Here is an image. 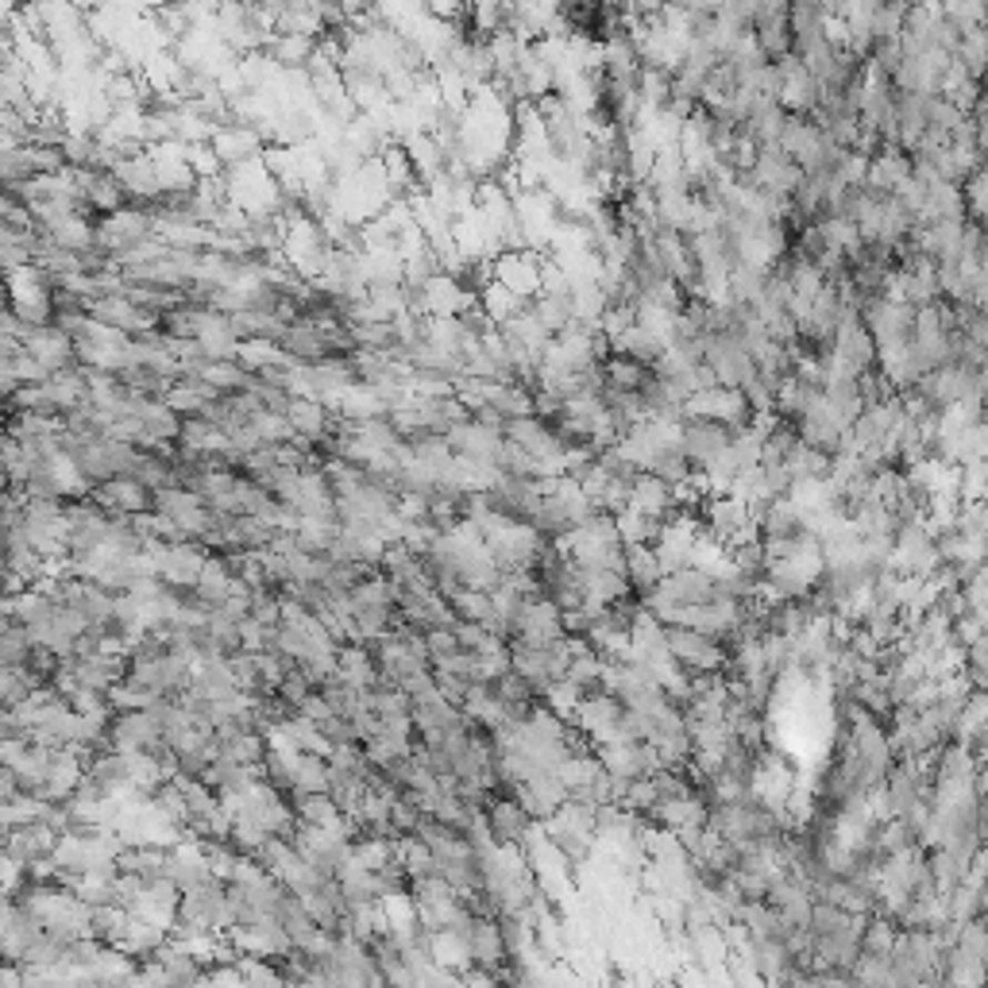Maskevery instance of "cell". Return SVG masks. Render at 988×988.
Returning <instances> with one entry per match:
<instances>
[{
  "instance_id": "30",
  "label": "cell",
  "mask_w": 988,
  "mask_h": 988,
  "mask_svg": "<svg viewBox=\"0 0 988 988\" xmlns=\"http://www.w3.org/2000/svg\"><path fill=\"white\" fill-rule=\"evenodd\" d=\"M475 305H480L483 317H487L494 329L506 325V321H510V317H517V313H522V310H530V302H522V298H517V294H510V290H506V286H498V282H494V279L480 290V294H475Z\"/></svg>"
},
{
  "instance_id": "21",
  "label": "cell",
  "mask_w": 988,
  "mask_h": 988,
  "mask_svg": "<svg viewBox=\"0 0 988 988\" xmlns=\"http://www.w3.org/2000/svg\"><path fill=\"white\" fill-rule=\"evenodd\" d=\"M629 510H637V514L664 522V517L676 510V498H672L668 483L657 480L653 472H637L634 483H629Z\"/></svg>"
},
{
  "instance_id": "32",
  "label": "cell",
  "mask_w": 988,
  "mask_h": 988,
  "mask_svg": "<svg viewBox=\"0 0 988 988\" xmlns=\"http://www.w3.org/2000/svg\"><path fill=\"white\" fill-rule=\"evenodd\" d=\"M784 467H788L792 480H819V475L830 472V456L819 448H811V444H804L796 436L792 441V448L784 452Z\"/></svg>"
},
{
  "instance_id": "44",
  "label": "cell",
  "mask_w": 988,
  "mask_h": 988,
  "mask_svg": "<svg viewBox=\"0 0 988 988\" xmlns=\"http://www.w3.org/2000/svg\"><path fill=\"white\" fill-rule=\"evenodd\" d=\"M988 491V464L985 460H974V464H961L958 475V502H981Z\"/></svg>"
},
{
  "instance_id": "8",
  "label": "cell",
  "mask_w": 988,
  "mask_h": 988,
  "mask_svg": "<svg viewBox=\"0 0 988 988\" xmlns=\"http://www.w3.org/2000/svg\"><path fill=\"white\" fill-rule=\"evenodd\" d=\"M502 436L514 444H522L533 460H561L564 444L556 436L553 421L537 417V413H525V417H506L502 421Z\"/></svg>"
},
{
  "instance_id": "29",
  "label": "cell",
  "mask_w": 988,
  "mask_h": 988,
  "mask_svg": "<svg viewBox=\"0 0 988 988\" xmlns=\"http://www.w3.org/2000/svg\"><path fill=\"white\" fill-rule=\"evenodd\" d=\"M799 530H804V514L784 494L757 514V537H796Z\"/></svg>"
},
{
  "instance_id": "41",
  "label": "cell",
  "mask_w": 988,
  "mask_h": 988,
  "mask_svg": "<svg viewBox=\"0 0 988 988\" xmlns=\"http://www.w3.org/2000/svg\"><path fill=\"white\" fill-rule=\"evenodd\" d=\"M961 198H966V216H969V221H981L985 224V213H988V178H985V167L969 170V174L961 178Z\"/></svg>"
},
{
  "instance_id": "18",
  "label": "cell",
  "mask_w": 988,
  "mask_h": 988,
  "mask_svg": "<svg viewBox=\"0 0 988 988\" xmlns=\"http://www.w3.org/2000/svg\"><path fill=\"white\" fill-rule=\"evenodd\" d=\"M911 174V155H904L900 148H880L877 155H869V170H865L861 190L877 193V198H893L896 185Z\"/></svg>"
},
{
  "instance_id": "47",
  "label": "cell",
  "mask_w": 988,
  "mask_h": 988,
  "mask_svg": "<svg viewBox=\"0 0 988 988\" xmlns=\"http://www.w3.org/2000/svg\"><path fill=\"white\" fill-rule=\"evenodd\" d=\"M433 684H436V695H444V699L452 703V707H460L467 695V687H472V679L464 676H452V672H436L433 668Z\"/></svg>"
},
{
  "instance_id": "48",
  "label": "cell",
  "mask_w": 988,
  "mask_h": 988,
  "mask_svg": "<svg viewBox=\"0 0 988 988\" xmlns=\"http://www.w3.org/2000/svg\"><path fill=\"white\" fill-rule=\"evenodd\" d=\"M587 629H591V618L587 614L579 611H561V634L564 637H587Z\"/></svg>"
},
{
  "instance_id": "1",
  "label": "cell",
  "mask_w": 988,
  "mask_h": 988,
  "mask_svg": "<svg viewBox=\"0 0 988 988\" xmlns=\"http://www.w3.org/2000/svg\"><path fill=\"white\" fill-rule=\"evenodd\" d=\"M178 923L209 930V935H224L236 923V911H232L229 893H224V880L209 877L193 888H182V896H178Z\"/></svg>"
},
{
  "instance_id": "6",
  "label": "cell",
  "mask_w": 988,
  "mask_h": 988,
  "mask_svg": "<svg viewBox=\"0 0 988 988\" xmlns=\"http://www.w3.org/2000/svg\"><path fill=\"white\" fill-rule=\"evenodd\" d=\"M491 274L498 286L517 294L522 302H533L541 294V251L533 248H506L491 259Z\"/></svg>"
},
{
  "instance_id": "27",
  "label": "cell",
  "mask_w": 988,
  "mask_h": 988,
  "mask_svg": "<svg viewBox=\"0 0 988 988\" xmlns=\"http://www.w3.org/2000/svg\"><path fill=\"white\" fill-rule=\"evenodd\" d=\"M749 961L760 981H784L792 969V954L780 938H749Z\"/></svg>"
},
{
  "instance_id": "13",
  "label": "cell",
  "mask_w": 988,
  "mask_h": 988,
  "mask_svg": "<svg viewBox=\"0 0 988 988\" xmlns=\"http://www.w3.org/2000/svg\"><path fill=\"white\" fill-rule=\"evenodd\" d=\"M178 896H182V893H178L174 880H167V877L148 880V885L140 888V896L128 904V911H132L135 919H148V923H155V927H163V930H174Z\"/></svg>"
},
{
  "instance_id": "9",
  "label": "cell",
  "mask_w": 988,
  "mask_h": 988,
  "mask_svg": "<svg viewBox=\"0 0 988 988\" xmlns=\"http://www.w3.org/2000/svg\"><path fill=\"white\" fill-rule=\"evenodd\" d=\"M749 406H745L742 391H730V386H707V391H695L687 394L684 402V417H710V421H723V425H745L749 421Z\"/></svg>"
},
{
  "instance_id": "10",
  "label": "cell",
  "mask_w": 988,
  "mask_h": 988,
  "mask_svg": "<svg viewBox=\"0 0 988 988\" xmlns=\"http://www.w3.org/2000/svg\"><path fill=\"white\" fill-rule=\"evenodd\" d=\"M723 448H730V425L710 417H684V425H679V452H684L695 467L715 460Z\"/></svg>"
},
{
  "instance_id": "34",
  "label": "cell",
  "mask_w": 988,
  "mask_h": 988,
  "mask_svg": "<svg viewBox=\"0 0 988 988\" xmlns=\"http://www.w3.org/2000/svg\"><path fill=\"white\" fill-rule=\"evenodd\" d=\"M530 313L553 332V336L576 321V313H572V294H537L530 302Z\"/></svg>"
},
{
  "instance_id": "14",
  "label": "cell",
  "mask_w": 988,
  "mask_h": 988,
  "mask_svg": "<svg viewBox=\"0 0 988 988\" xmlns=\"http://www.w3.org/2000/svg\"><path fill=\"white\" fill-rule=\"evenodd\" d=\"M209 877H213V873H209L205 846H201L198 838H178L174 846H167V880H174L178 893L201 885V880Z\"/></svg>"
},
{
  "instance_id": "43",
  "label": "cell",
  "mask_w": 988,
  "mask_h": 988,
  "mask_svg": "<svg viewBox=\"0 0 988 988\" xmlns=\"http://www.w3.org/2000/svg\"><path fill=\"white\" fill-rule=\"evenodd\" d=\"M491 692L498 695V699L506 703V707H530V703L537 699V695H533V687H530V679H522L514 668L502 672V676L491 684Z\"/></svg>"
},
{
  "instance_id": "35",
  "label": "cell",
  "mask_w": 988,
  "mask_h": 988,
  "mask_svg": "<svg viewBox=\"0 0 988 988\" xmlns=\"http://www.w3.org/2000/svg\"><path fill=\"white\" fill-rule=\"evenodd\" d=\"M614 525H618L622 545H653V541H657V533H661L657 517H645V514H637V510H629V506L614 514Z\"/></svg>"
},
{
  "instance_id": "19",
  "label": "cell",
  "mask_w": 988,
  "mask_h": 988,
  "mask_svg": "<svg viewBox=\"0 0 988 988\" xmlns=\"http://www.w3.org/2000/svg\"><path fill=\"white\" fill-rule=\"evenodd\" d=\"M282 413H286L294 436H302V441H310V444H321L332 433V410L325 399H317V394H310V399H290Z\"/></svg>"
},
{
  "instance_id": "24",
  "label": "cell",
  "mask_w": 988,
  "mask_h": 988,
  "mask_svg": "<svg viewBox=\"0 0 988 988\" xmlns=\"http://www.w3.org/2000/svg\"><path fill=\"white\" fill-rule=\"evenodd\" d=\"M305 792H329V760L321 753L294 749V757H290V796H305Z\"/></svg>"
},
{
  "instance_id": "25",
  "label": "cell",
  "mask_w": 988,
  "mask_h": 988,
  "mask_svg": "<svg viewBox=\"0 0 988 988\" xmlns=\"http://www.w3.org/2000/svg\"><path fill=\"white\" fill-rule=\"evenodd\" d=\"M425 950L436 966L452 969V974H464L472 966V954H467V938L456 935V930H425Z\"/></svg>"
},
{
  "instance_id": "45",
  "label": "cell",
  "mask_w": 988,
  "mask_h": 988,
  "mask_svg": "<svg viewBox=\"0 0 988 988\" xmlns=\"http://www.w3.org/2000/svg\"><path fill=\"white\" fill-rule=\"evenodd\" d=\"M310 692H313V679L305 676V672L298 668V664L286 672V676L279 679V687H274V695H279L282 703H290V707H294V710L302 707L305 699H310Z\"/></svg>"
},
{
  "instance_id": "16",
  "label": "cell",
  "mask_w": 988,
  "mask_h": 988,
  "mask_svg": "<svg viewBox=\"0 0 988 988\" xmlns=\"http://www.w3.org/2000/svg\"><path fill=\"white\" fill-rule=\"evenodd\" d=\"M483 815H487L494 841H506V846H522L525 834H530V826H533V819L525 815V807L517 804V796H498V792L487 799Z\"/></svg>"
},
{
  "instance_id": "39",
  "label": "cell",
  "mask_w": 988,
  "mask_h": 988,
  "mask_svg": "<svg viewBox=\"0 0 988 988\" xmlns=\"http://www.w3.org/2000/svg\"><path fill=\"white\" fill-rule=\"evenodd\" d=\"M645 472H653V475H657V480L668 483V487H676V483H687V480H692L695 464H692V460H687L679 448H668V452H657V456L649 460V467H645Z\"/></svg>"
},
{
  "instance_id": "36",
  "label": "cell",
  "mask_w": 988,
  "mask_h": 988,
  "mask_svg": "<svg viewBox=\"0 0 988 988\" xmlns=\"http://www.w3.org/2000/svg\"><path fill=\"white\" fill-rule=\"evenodd\" d=\"M598 672H603V657H598V649H591V645L583 642L579 649L572 653L568 668H564V679H572L579 692H598Z\"/></svg>"
},
{
  "instance_id": "11",
  "label": "cell",
  "mask_w": 988,
  "mask_h": 988,
  "mask_svg": "<svg viewBox=\"0 0 988 988\" xmlns=\"http://www.w3.org/2000/svg\"><path fill=\"white\" fill-rule=\"evenodd\" d=\"M89 498L101 510H109V514H124V517L151 510V491L143 487L140 480H132V475H112V480L97 483V487H89Z\"/></svg>"
},
{
  "instance_id": "38",
  "label": "cell",
  "mask_w": 988,
  "mask_h": 988,
  "mask_svg": "<svg viewBox=\"0 0 988 988\" xmlns=\"http://www.w3.org/2000/svg\"><path fill=\"white\" fill-rule=\"evenodd\" d=\"M896 935H900V927H896L888 915H869L861 927V950L865 954H893L896 946Z\"/></svg>"
},
{
  "instance_id": "3",
  "label": "cell",
  "mask_w": 988,
  "mask_h": 988,
  "mask_svg": "<svg viewBox=\"0 0 988 988\" xmlns=\"http://www.w3.org/2000/svg\"><path fill=\"white\" fill-rule=\"evenodd\" d=\"M923 394L935 410L954 406V402H985V367H961V363H942L919 379Z\"/></svg>"
},
{
  "instance_id": "20",
  "label": "cell",
  "mask_w": 988,
  "mask_h": 988,
  "mask_svg": "<svg viewBox=\"0 0 988 988\" xmlns=\"http://www.w3.org/2000/svg\"><path fill=\"white\" fill-rule=\"evenodd\" d=\"M645 823L664 826V830L703 826L707 823V796H703V792H692V796H679V799H657V804L645 811Z\"/></svg>"
},
{
  "instance_id": "12",
  "label": "cell",
  "mask_w": 988,
  "mask_h": 988,
  "mask_svg": "<svg viewBox=\"0 0 988 988\" xmlns=\"http://www.w3.org/2000/svg\"><path fill=\"white\" fill-rule=\"evenodd\" d=\"M54 841H59V830H54L51 823L31 819V823L12 826V830L4 834V854H12L16 861L31 869L36 861H47V857H51Z\"/></svg>"
},
{
  "instance_id": "22",
  "label": "cell",
  "mask_w": 988,
  "mask_h": 988,
  "mask_svg": "<svg viewBox=\"0 0 988 988\" xmlns=\"http://www.w3.org/2000/svg\"><path fill=\"white\" fill-rule=\"evenodd\" d=\"M232 587H236V576L229 572V564H224L221 553H209L205 564H201V576L198 583H193V598H201V603L209 606V611H216V606L224 603V598L232 595Z\"/></svg>"
},
{
  "instance_id": "15",
  "label": "cell",
  "mask_w": 988,
  "mask_h": 988,
  "mask_svg": "<svg viewBox=\"0 0 988 988\" xmlns=\"http://www.w3.org/2000/svg\"><path fill=\"white\" fill-rule=\"evenodd\" d=\"M553 637H561V606H556L548 595L525 598L522 618H517V634H514V642L545 645V642H553Z\"/></svg>"
},
{
  "instance_id": "17",
  "label": "cell",
  "mask_w": 988,
  "mask_h": 988,
  "mask_svg": "<svg viewBox=\"0 0 988 988\" xmlns=\"http://www.w3.org/2000/svg\"><path fill=\"white\" fill-rule=\"evenodd\" d=\"M467 954H472V966L483 969V974H498L502 966L510 961V950H506V938H502V927H498V915L494 919H475L472 927V938H467Z\"/></svg>"
},
{
  "instance_id": "7",
  "label": "cell",
  "mask_w": 988,
  "mask_h": 988,
  "mask_svg": "<svg viewBox=\"0 0 988 988\" xmlns=\"http://www.w3.org/2000/svg\"><path fill=\"white\" fill-rule=\"evenodd\" d=\"M742 178L749 185H757V190H773V193L792 198V190L804 182V170L792 163L776 143H768V148H757V159H753V167L745 170Z\"/></svg>"
},
{
  "instance_id": "5",
  "label": "cell",
  "mask_w": 988,
  "mask_h": 988,
  "mask_svg": "<svg viewBox=\"0 0 988 988\" xmlns=\"http://www.w3.org/2000/svg\"><path fill=\"white\" fill-rule=\"evenodd\" d=\"M664 642L679 668L687 672H723L726 668V645L710 634H699L692 626H664Z\"/></svg>"
},
{
  "instance_id": "46",
  "label": "cell",
  "mask_w": 988,
  "mask_h": 988,
  "mask_svg": "<svg viewBox=\"0 0 988 988\" xmlns=\"http://www.w3.org/2000/svg\"><path fill=\"white\" fill-rule=\"evenodd\" d=\"M653 804H657V788H653V780L649 776H634V780L626 784V792H622V807L645 819V811H649Z\"/></svg>"
},
{
  "instance_id": "40",
  "label": "cell",
  "mask_w": 988,
  "mask_h": 988,
  "mask_svg": "<svg viewBox=\"0 0 988 988\" xmlns=\"http://www.w3.org/2000/svg\"><path fill=\"white\" fill-rule=\"evenodd\" d=\"M579 687L572 684V679H564V676H556V679H548L545 687H541L537 692V699L545 703L548 710H556V715L561 718H572V707H576L579 703Z\"/></svg>"
},
{
  "instance_id": "26",
  "label": "cell",
  "mask_w": 988,
  "mask_h": 988,
  "mask_svg": "<svg viewBox=\"0 0 988 988\" xmlns=\"http://www.w3.org/2000/svg\"><path fill=\"white\" fill-rule=\"evenodd\" d=\"M603 375H606V391L642 394L645 383H649V375H653V367H645V363L629 360V355H622V352H611L603 360Z\"/></svg>"
},
{
  "instance_id": "4",
  "label": "cell",
  "mask_w": 988,
  "mask_h": 988,
  "mask_svg": "<svg viewBox=\"0 0 988 988\" xmlns=\"http://www.w3.org/2000/svg\"><path fill=\"white\" fill-rule=\"evenodd\" d=\"M475 305V294L448 271H436L413 290V305L410 310L417 317H460L464 310Z\"/></svg>"
},
{
  "instance_id": "31",
  "label": "cell",
  "mask_w": 988,
  "mask_h": 988,
  "mask_svg": "<svg viewBox=\"0 0 988 988\" xmlns=\"http://www.w3.org/2000/svg\"><path fill=\"white\" fill-rule=\"evenodd\" d=\"M661 576H664V572L657 564L653 545H626V579H629V591H634L637 598H642L649 587H657Z\"/></svg>"
},
{
  "instance_id": "2",
  "label": "cell",
  "mask_w": 988,
  "mask_h": 988,
  "mask_svg": "<svg viewBox=\"0 0 988 988\" xmlns=\"http://www.w3.org/2000/svg\"><path fill=\"white\" fill-rule=\"evenodd\" d=\"M699 514H703L699 530L710 533L715 541H723L726 548L738 545V541L757 537V514H753V506L742 494H710V498H703Z\"/></svg>"
},
{
  "instance_id": "28",
  "label": "cell",
  "mask_w": 988,
  "mask_h": 988,
  "mask_svg": "<svg viewBox=\"0 0 988 988\" xmlns=\"http://www.w3.org/2000/svg\"><path fill=\"white\" fill-rule=\"evenodd\" d=\"M784 120H788V112H784L780 104H776V101H760L757 109H753L749 117L742 120L738 128H742L745 135H749L753 143H757V148H768V143L780 140Z\"/></svg>"
},
{
  "instance_id": "23",
  "label": "cell",
  "mask_w": 988,
  "mask_h": 988,
  "mask_svg": "<svg viewBox=\"0 0 988 988\" xmlns=\"http://www.w3.org/2000/svg\"><path fill=\"white\" fill-rule=\"evenodd\" d=\"M661 587L668 591L679 606H699V603H710V598H715V576L692 568V564L672 572V576H661Z\"/></svg>"
},
{
  "instance_id": "42",
  "label": "cell",
  "mask_w": 988,
  "mask_h": 988,
  "mask_svg": "<svg viewBox=\"0 0 988 988\" xmlns=\"http://www.w3.org/2000/svg\"><path fill=\"white\" fill-rule=\"evenodd\" d=\"M907 16V0H880V8L873 12V43L877 39H900Z\"/></svg>"
},
{
  "instance_id": "33",
  "label": "cell",
  "mask_w": 988,
  "mask_h": 988,
  "mask_svg": "<svg viewBox=\"0 0 988 988\" xmlns=\"http://www.w3.org/2000/svg\"><path fill=\"white\" fill-rule=\"evenodd\" d=\"M611 352H622V355H629V360H637V363H645V367H653V363H657V355L664 352V344H661L657 336H653L649 329H642L634 321V325H629L618 340H614Z\"/></svg>"
},
{
  "instance_id": "37",
  "label": "cell",
  "mask_w": 988,
  "mask_h": 988,
  "mask_svg": "<svg viewBox=\"0 0 988 988\" xmlns=\"http://www.w3.org/2000/svg\"><path fill=\"white\" fill-rule=\"evenodd\" d=\"M954 59H958L961 67L969 70V78H977V82H981L985 62H988V36H985V28L966 31V36L958 39V47H954Z\"/></svg>"
}]
</instances>
